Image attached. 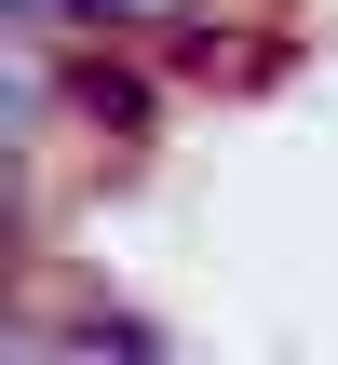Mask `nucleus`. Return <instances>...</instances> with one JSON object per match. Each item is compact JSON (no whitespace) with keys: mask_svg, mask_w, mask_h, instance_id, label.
I'll return each instance as SVG.
<instances>
[{"mask_svg":"<svg viewBox=\"0 0 338 365\" xmlns=\"http://www.w3.org/2000/svg\"><path fill=\"white\" fill-rule=\"evenodd\" d=\"M68 27H81V41H149V54H176V41L203 27V0H68Z\"/></svg>","mask_w":338,"mask_h":365,"instance_id":"f03ea898","label":"nucleus"},{"mask_svg":"<svg viewBox=\"0 0 338 365\" xmlns=\"http://www.w3.org/2000/svg\"><path fill=\"white\" fill-rule=\"evenodd\" d=\"M68 325V352H108V365H176V339L149 325V312H122V298H81V312H54Z\"/></svg>","mask_w":338,"mask_h":365,"instance_id":"7ed1b4c3","label":"nucleus"},{"mask_svg":"<svg viewBox=\"0 0 338 365\" xmlns=\"http://www.w3.org/2000/svg\"><path fill=\"white\" fill-rule=\"evenodd\" d=\"M68 135L149 149V135H163V81H149V68H122V41H81V54H68Z\"/></svg>","mask_w":338,"mask_h":365,"instance_id":"f257e3e1","label":"nucleus"}]
</instances>
